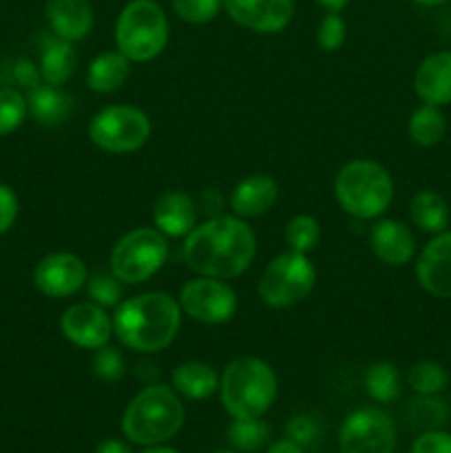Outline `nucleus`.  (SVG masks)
<instances>
[{"label": "nucleus", "mask_w": 451, "mask_h": 453, "mask_svg": "<svg viewBox=\"0 0 451 453\" xmlns=\"http://www.w3.org/2000/svg\"><path fill=\"white\" fill-rule=\"evenodd\" d=\"M256 255L255 230L237 215H217L184 237V261L199 277H239Z\"/></svg>", "instance_id": "nucleus-1"}, {"label": "nucleus", "mask_w": 451, "mask_h": 453, "mask_svg": "<svg viewBox=\"0 0 451 453\" xmlns=\"http://www.w3.org/2000/svg\"><path fill=\"white\" fill-rule=\"evenodd\" d=\"M181 326V308L166 292L122 299L113 312V334L124 348L140 354H157L175 341Z\"/></svg>", "instance_id": "nucleus-2"}, {"label": "nucleus", "mask_w": 451, "mask_h": 453, "mask_svg": "<svg viewBox=\"0 0 451 453\" xmlns=\"http://www.w3.org/2000/svg\"><path fill=\"white\" fill-rule=\"evenodd\" d=\"M184 405L168 385H146L133 396L122 416V432L140 447L166 445L184 427Z\"/></svg>", "instance_id": "nucleus-3"}, {"label": "nucleus", "mask_w": 451, "mask_h": 453, "mask_svg": "<svg viewBox=\"0 0 451 453\" xmlns=\"http://www.w3.org/2000/svg\"><path fill=\"white\" fill-rule=\"evenodd\" d=\"M277 394V374L256 357L234 358L219 376L221 405L233 418H264Z\"/></svg>", "instance_id": "nucleus-4"}, {"label": "nucleus", "mask_w": 451, "mask_h": 453, "mask_svg": "<svg viewBox=\"0 0 451 453\" xmlns=\"http://www.w3.org/2000/svg\"><path fill=\"white\" fill-rule=\"evenodd\" d=\"M334 195L343 212L354 219H376L392 203L394 180L378 162L352 159L336 173Z\"/></svg>", "instance_id": "nucleus-5"}, {"label": "nucleus", "mask_w": 451, "mask_h": 453, "mask_svg": "<svg viewBox=\"0 0 451 453\" xmlns=\"http://www.w3.org/2000/svg\"><path fill=\"white\" fill-rule=\"evenodd\" d=\"M115 47L131 62H150L171 40L168 16L157 0H128L115 20Z\"/></svg>", "instance_id": "nucleus-6"}, {"label": "nucleus", "mask_w": 451, "mask_h": 453, "mask_svg": "<svg viewBox=\"0 0 451 453\" xmlns=\"http://www.w3.org/2000/svg\"><path fill=\"white\" fill-rule=\"evenodd\" d=\"M168 252V237L155 226L135 228L124 234L111 250V273L126 286L146 283L164 268Z\"/></svg>", "instance_id": "nucleus-7"}, {"label": "nucleus", "mask_w": 451, "mask_h": 453, "mask_svg": "<svg viewBox=\"0 0 451 453\" xmlns=\"http://www.w3.org/2000/svg\"><path fill=\"white\" fill-rule=\"evenodd\" d=\"M314 286H317V268L312 261L303 252L287 248L265 265L256 290L268 308L286 310L308 299Z\"/></svg>", "instance_id": "nucleus-8"}, {"label": "nucleus", "mask_w": 451, "mask_h": 453, "mask_svg": "<svg viewBox=\"0 0 451 453\" xmlns=\"http://www.w3.org/2000/svg\"><path fill=\"white\" fill-rule=\"evenodd\" d=\"M153 124L141 109L131 104H109L88 122V137L97 149L113 155L133 153L149 142Z\"/></svg>", "instance_id": "nucleus-9"}, {"label": "nucleus", "mask_w": 451, "mask_h": 453, "mask_svg": "<svg viewBox=\"0 0 451 453\" xmlns=\"http://www.w3.org/2000/svg\"><path fill=\"white\" fill-rule=\"evenodd\" d=\"M396 442V423L380 407L352 411L339 429L340 453H394Z\"/></svg>", "instance_id": "nucleus-10"}, {"label": "nucleus", "mask_w": 451, "mask_h": 453, "mask_svg": "<svg viewBox=\"0 0 451 453\" xmlns=\"http://www.w3.org/2000/svg\"><path fill=\"white\" fill-rule=\"evenodd\" d=\"M181 314L206 326H221L237 314V295L224 279L197 277L180 290Z\"/></svg>", "instance_id": "nucleus-11"}, {"label": "nucleus", "mask_w": 451, "mask_h": 453, "mask_svg": "<svg viewBox=\"0 0 451 453\" xmlns=\"http://www.w3.org/2000/svg\"><path fill=\"white\" fill-rule=\"evenodd\" d=\"M88 270L73 252H51L34 270V286L49 299H66L87 286Z\"/></svg>", "instance_id": "nucleus-12"}, {"label": "nucleus", "mask_w": 451, "mask_h": 453, "mask_svg": "<svg viewBox=\"0 0 451 453\" xmlns=\"http://www.w3.org/2000/svg\"><path fill=\"white\" fill-rule=\"evenodd\" d=\"M60 332L71 345L80 349H100L109 345L113 336V317L106 314V308L82 301L66 308L60 317Z\"/></svg>", "instance_id": "nucleus-13"}, {"label": "nucleus", "mask_w": 451, "mask_h": 453, "mask_svg": "<svg viewBox=\"0 0 451 453\" xmlns=\"http://www.w3.org/2000/svg\"><path fill=\"white\" fill-rule=\"evenodd\" d=\"M230 20L255 34H279L294 18V0H224Z\"/></svg>", "instance_id": "nucleus-14"}, {"label": "nucleus", "mask_w": 451, "mask_h": 453, "mask_svg": "<svg viewBox=\"0 0 451 453\" xmlns=\"http://www.w3.org/2000/svg\"><path fill=\"white\" fill-rule=\"evenodd\" d=\"M416 279L427 295L451 301V230L433 234L416 259Z\"/></svg>", "instance_id": "nucleus-15"}, {"label": "nucleus", "mask_w": 451, "mask_h": 453, "mask_svg": "<svg viewBox=\"0 0 451 453\" xmlns=\"http://www.w3.org/2000/svg\"><path fill=\"white\" fill-rule=\"evenodd\" d=\"M371 250L376 259L392 268L407 265L416 257V237L402 221L380 219L370 233Z\"/></svg>", "instance_id": "nucleus-16"}, {"label": "nucleus", "mask_w": 451, "mask_h": 453, "mask_svg": "<svg viewBox=\"0 0 451 453\" xmlns=\"http://www.w3.org/2000/svg\"><path fill=\"white\" fill-rule=\"evenodd\" d=\"M44 16L53 34L69 42L87 38L96 22L91 0H47Z\"/></svg>", "instance_id": "nucleus-17"}, {"label": "nucleus", "mask_w": 451, "mask_h": 453, "mask_svg": "<svg viewBox=\"0 0 451 453\" xmlns=\"http://www.w3.org/2000/svg\"><path fill=\"white\" fill-rule=\"evenodd\" d=\"M414 91L423 104H451V51H436L420 62L414 73Z\"/></svg>", "instance_id": "nucleus-18"}, {"label": "nucleus", "mask_w": 451, "mask_h": 453, "mask_svg": "<svg viewBox=\"0 0 451 453\" xmlns=\"http://www.w3.org/2000/svg\"><path fill=\"white\" fill-rule=\"evenodd\" d=\"M279 199V186L270 175H248L230 193L233 215L241 219H256L274 208Z\"/></svg>", "instance_id": "nucleus-19"}, {"label": "nucleus", "mask_w": 451, "mask_h": 453, "mask_svg": "<svg viewBox=\"0 0 451 453\" xmlns=\"http://www.w3.org/2000/svg\"><path fill=\"white\" fill-rule=\"evenodd\" d=\"M195 221H197V206L184 190H168L155 202L153 224L168 239L186 237L197 226Z\"/></svg>", "instance_id": "nucleus-20"}, {"label": "nucleus", "mask_w": 451, "mask_h": 453, "mask_svg": "<svg viewBox=\"0 0 451 453\" xmlns=\"http://www.w3.org/2000/svg\"><path fill=\"white\" fill-rule=\"evenodd\" d=\"M172 389L188 401H206L219 392V374L210 363L186 361L177 365L171 374Z\"/></svg>", "instance_id": "nucleus-21"}, {"label": "nucleus", "mask_w": 451, "mask_h": 453, "mask_svg": "<svg viewBox=\"0 0 451 453\" xmlns=\"http://www.w3.org/2000/svg\"><path fill=\"white\" fill-rule=\"evenodd\" d=\"M27 106H29L31 118L42 127H57V124L66 122L73 113V100L62 91V87H53V84H35L31 88L29 97H27Z\"/></svg>", "instance_id": "nucleus-22"}, {"label": "nucleus", "mask_w": 451, "mask_h": 453, "mask_svg": "<svg viewBox=\"0 0 451 453\" xmlns=\"http://www.w3.org/2000/svg\"><path fill=\"white\" fill-rule=\"evenodd\" d=\"M75 69H78V51L73 49V42L57 38V35L44 42L42 53H40L42 82L62 87L73 78Z\"/></svg>", "instance_id": "nucleus-23"}, {"label": "nucleus", "mask_w": 451, "mask_h": 453, "mask_svg": "<svg viewBox=\"0 0 451 453\" xmlns=\"http://www.w3.org/2000/svg\"><path fill=\"white\" fill-rule=\"evenodd\" d=\"M128 75H131V60L115 49L93 58L87 69V84L96 93H113L124 87Z\"/></svg>", "instance_id": "nucleus-24"}, {"label": "nucleus", "mask_w": 451, "mask_h": 453, "mask_svg": "<svg viewBox=\"0 0 451 453\" xmlns=\"http://www.w3.org/2000/svg\"><path fill=\"white\" fill-rule=\"evenodd\" d=\"M411 224L427 234L445 233L451 221V208L436 190H418L409 202Z\"/></svg>", "instance_id": "nucleus-25"}, {"label": "nucleus", "mask_w": 451, "mask_h": 453, "mask_svg": "<svg viewBox=\"0 0 451 453\" xmlns=\"http://www.w3.org/2000/svg\"><path fill=\"white\" fill-rule=\"evenodd\" d=\"M402 423L416 434L442 429L449 423V407L438 396H420V394H416L402 407Z\"/></svg>", "instance_id": "nucleus-26"}, {"label": "nucleus", "mask_w": 451, "mask_h": 453, "mask_svg": "<svg viewBox=\"0 0 451 453\" xmlns=\"http://www.w3.org/2000/svg\"><path fill=\"white\" fill-rule=\"evenodd\" d=\"M407 133L420 149H432V146L440 144L442 137L447 135V119L440 106L420 104L418 109H414L409 124H407Z\"/></svg>", "instance_id": "nucleus-27"}, {"label": "nucleus", "mask_w": 451, "mask_h": 453, "mask_svg": "<svg viewBox=\"0 0 451 453\" xmlns=\"http://www.w3.org/2000/svg\"><path fill=\"white\" fill-rule=\"evenodd\" d=\"M228 442L239 453H256L268 447L272 429L264 418H233L228 427Z\"/></svg>", "instance_id": "nucleus-28"}, {"label": "nucleus", "mask_w": 451, "mask_h": 453, "mask_svg": "<svg viewBox=\"0 0 451 453\" xmlns=\"http://www.w3.org/2000/svg\"><path fill=\"white\" fill-rule=\"evenodd\" d=\"M365 389L376 403H396L401 398V372L396 370L394 363L378 361L374 365H370V370L365 372Z\"/></svg>", "instance_id": "nucleus-29"}, {"label": "nucleus", "mask_w": 451, "mask_h": 453, "mask_svg": "<svg viewBox=\"0 0 451 453\" xmlns=\"http://www.w3.org/2000/svg\"><path fill=\"white\" fill-rule=\"evenodd\" d=\"M407 385L420 396H438L449 385V374L436 361H418L407 372Z\"/></svg>", "instance_id": "nucleus-30"}, {"label": "nucleus", "mask_w": 451, "mask_h": 453, "mask_svg": "<svg viewBox=\"0 0 451 453\" xmlns=\"http://www.w3.org/2000/svg\"><path fill=\"white\" fill-rule=\"evenodd\" d=\"M318 242H321V226L312 215H296L287 221L286 243L290 250L308 255L318 246Z\"/></svg>", "instance_id": "nucleus-31"}, {"label": "nucleus", "mask_w": 451, "mask_h": 453, "mask_svg": "<svg viewBox=\"0 0 451 453\" xmlns=\"http://www.w3.org/2000/svg\"><path fill=\"white\" fill-rule=\"evenodd\" d=\"M29 115L27 97L11 87H0V137L18 131Z\"/></svg>", "instance_id": "nucleus-32"}, {"label": "nucleus", "mask_w": 451, "mask_h": 453, "mask_svg": "<svg viewBox=\"0 0 451 453\" xmlns=\"http://www.w3.org/2000/svg\"><path fill=\"white\" fill-rule=\"evenodd\" d=\"M87 292L93 303L102 305V308H118L122 301V281L111 270L109 273L96 270L93 274H88Z\"/></svg>", "instance_id": "nucleus-33"}, {"label": "nucleus", "mask_w": 451, "mask_h": 453, "mask_svg": "<svg viewBox=\"0 0 451 453\" xmlns=\"http://www.w3.org/2000/svg\"><path fill=\"white\" fill-rule=\"evenodd\" d=\"M172 13L188 25H206L224 9V0H171Z\"/></svg>", "instance_id": "nucleus-34"}, {"label": "nucleus", "mask_w": 451, "mask_h": 453, "mask_svg": "<svg viewBox=\"0 0 451 453\" xmlns=\"http://www.w3.org/2000/svg\"><path fill=\"white\" fill-rule=\"evenodd\" d=\"M348 40V25L339 12H327L321 18V25L317 31V42L323 51H339Z\"/></svg>", "instance_id": "nucleus-35"}, {"label": "nucleus", "mask_w": 451, "mask_h": 453, "mask_svg": "<svg viewBox=\"0 0 451 453\" xmlns=\"http://www.w3.org/2000/svg\"><path fill=\"white\" fill-rule=\"evenodd\" d=\"M93 374L100 380H106V383H115L124 376L126 372V363H124V357L119 354L118 348H111V345H104V348L96 349L93 354Z\"/></svg>", "instance_id": "nucleus-36"}, {"label": "nucleus", "mask_w": 451, "mask_h": 453, "mask_svg": "<svg viewBox=\"0 0 451 453\" xmlns=\"http://www.w3.org/2000/svg\"><path fill=\"white\" fill-rule=\"evenodd\" d=\"M409 453H451V434L445 429L418 434Z\"/></svg>", "instance_id": "nucleus-37"}, {"label": "nucleus", "mask_w": 451, "mask_h": 453, "mask_svg": "<svg viewBox=\"0 0 451 453\" xmlns=\"http://www.w3.org/2000/svg\"><path fill=\"white\" fill-rule=\"evenodd\" d=\"M317 436H318V425L312 416H305V414L294 416V418H290V423L286 425V438L299 442L301 447L312 445V442L317 441Z\"/></svg>", "instance_id": "nucleus-38"}, {"label": "nucleus", "mask_w": 451, "mask_h": 453, "mask_svg": "<svg viewBox=\"0 0 451 453\" xmlns=\"http://www.w3.org/2000/svg\"><path fill=\"white\" fill-rule=\"evenodd\" d=\"M18 211H20L18 195L13 193L11 186L0 184V234L11 230V226L18 219Z\"/></svg>", "instance_id": "nucleus-39"}, {"label": "nucleus", "mask_w": 451, "mask_h": 453, "mask_svg": "<svg viewBox=\"0 0 451 453\" xmlns=\"http://www.w3.org/2000/svg\"><path fill=\"white\" fill-rule=\"evenodd\" d=\"M96 453H133V449L126 442L118 441V438H109V441H102L96 447Z\"/></svg>", "instance_id": "nucleus-40"}, {"label": "nucleus", "mask_w": 451, "mask_h": 453, "mask_svg": "<svg viewBox=\"0 0 451 453\" xmlns=\"http://www.w3.org/2000/svg\"><path fill=\"white\" fill-rule=\"evenodd\" d=\"M265 453H305L303 447L299 445V442L290 441V438H281V441L272 442V445L268 447V451Z\"/></svg>", "instance_id": "nucleus-41"}, {"label": "nucleus", "mask_w": 451, "mask_h": 453, "mask_svg": "<svg viewBox=\"0 0 451 453\" xmlns=\"http://www.w3.org/2000/svg\"><path fill=\"white\" fill-rule=\"evenodd\" d=\"M317 3L321 4L325 12H339L340 13L345 7H348L349 0H317Z\"/></svg>", "instance_id": "nucleus-42"}, {"label": "nucleus", "mask_w": 451, "mask_h": 453, "mask_svg": "<svg viewBox=\"0 0 451 453\" xmlns=\"http://www.w3.org/2000/svg\"><path fill=\"white\" fill-rule=\"evenodd\" d=\"M141 453H180V451L172 449V447L155 445V447H144V451H141Z\"/></svg>", "instance_id": "nucleus-43"}, {"label": "nucleus", "mask_w": 451, "mask_h": 453, "mask_svg": "<svg viewBox=\"0 0 451 453\" xmlns=\"http://www.w3.org/2000/svg\"><path fill=\"white\" fill-rule=\"evenodd\" d=\"M409 3L420 4V7H440V4L449 3V0H409Z\"/></svg>", "instance_id": "nucleus-44"}, {"label": "nucleus", "mask_w": 451, "mask_h": 453, "mask_svg": "<svg viewBox=\"0 0 451 453\" xmlns=\"http://www.w3.org/2000/svg\"><path fill=\"white\" fill-rule=\"evenodd\" d=\"M215 453H239V451H215Z\"/></svg>", "instance_id": "nucleus-45"}]
</instances>
